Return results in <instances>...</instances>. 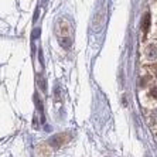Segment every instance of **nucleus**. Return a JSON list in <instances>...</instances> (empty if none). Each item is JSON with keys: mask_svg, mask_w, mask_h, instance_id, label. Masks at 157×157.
Returning a JSON list of instances; mask_svg holds the SVG:
<instances>
[{"mask_svg": "<svg viewBox=\"0 0 157 157\" xmlns=\"http://www.w3.org/2000/svg\"><path fill=\"white\" fill-rule=\"evenodd\" d=\"M65 135L64 133H61V135H57V136H54L51 140H50V143L52 144V147H59V146H62L64 143H65Z\"/></svg>", "mask_w": 157, "mask_h": 157, "instance_id": "2", "label": "nucleus"}, {"mask_svg": "<svg viewBox=\"0 0 157 157\" xmlns=\"http://www.w3.org/2000/svg\"><path fill=\"white\" fill-rule=\"evenodd\" d=\"M149 27H150V13H146L142 20V31L144 34V37H146L147 31H149Z\"/></svg>", "mask_w": 157, "mask_h": 157, "instance_id": "3", "label": "nucleus"}, {"mask_svg": "<svg viewBox=\"0 0 157 157\" xmlns=\"http://www.w3.org/2000/svg\"><path fill=\"white\" fill-rule=\"evenodd\" d=\"M154 74H156V75H157V65L154 67Z\"/></svg>", "mask_w": 157, "mask_h": 157, "instance_id": "6", "label": "nucleus"}, {"mask_svg": "<svg viewBox=\"0 0 157 157\" xmlns=\"http://www.w3.org/2000/svg\"><path fill=\"white\" fill-rule=\"evenodd\" d=\"M55 33H57L59 40H62L64 37L68 38L70 33H71V26H70V23H68V20H65V18H58V21L55 24Z\"/></svg>", "mask_w": 157, "mask_h": 157, "instance_id": "1", "label": "nucleus"}, {"mask_svg": "<svg viewBox=\"0 0 157 157\" xmlns=\"http://www.w3.org/2000/svg\"><path fill=\"white\" fill-rule=\"evenodd\" d=\"M150 96L154 99H157V86H153L151 89H150Z\"/></svg>", "mask_w": 157, "mask_h": 157, "instance_id": "5", "label": "nucleus"}, {"mask_svg": "<svg viewBox=\"0 0 157 157\" xmlns=\"http://www.w3.org/2000/svg\"><path fill=\"white\" fill-rule=\"evenodd\" d=\"M146 55L149 59H156L157 58V48L154 44H150L149 47L146 48Z\"/></svg>", "mask_w": 157, "mask_h": 157, "instance_id": "4", "label": "nucleus"}]
</instances>
